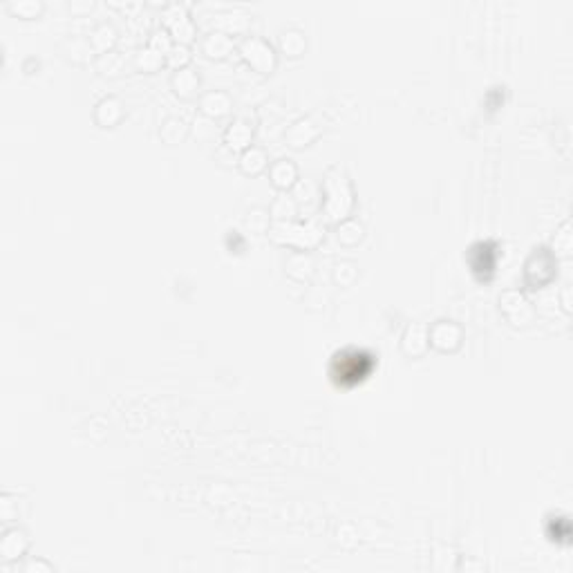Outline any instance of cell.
I'll list each match as a JSON object with an SVG mask.
<instances>
[{"label":"cell","instance_id":"1","mask_svg":"<svg viewBox=\"0 0 573 573\" xmlns=\"http://www.w3.org/2000/svg\"><path fill=\"white\" fill-rule=\"evenodd\" d=\"M374 358L363 349H343L332 361V376L343 385H354L370 374Z\"/></svg>","mask_w":573,"mask_h":573},{"label":"cell","instance_id":"2","mask_svg":"<svg viewBox=\"0 0 573 573\" xmlns=\"http://www.w3.org/2000/svg\"><path fill=\"white\" fill-rule=\"evenodd\" d=\"M352 206V191L341 170H332L325 179V211L329 218L341 220Z\"/></svg>","mask_w":573,"mask_h":573},{"label":"cell","instance_id":"3","mask_svg":"<svg viewBox=\"0 0 573 573\" xmlns=\"http://www.w3.org/2000/svg\"><path fill=\"white\" fill-rule=\"evenodd\" d=\"M320 238V231L314 224H280L276 227V240L289 242V245H298V247H312L316 245Z\"/></svg>","mask_w":573,"mask_h":573},{"label":"cell","instance_id":"4","mask_svg":"<svg viewBox=\"0 0 573 573\" xmlns=\"http://www.w3.org/2000/svg\"><path fill=\"white\" fill-rule=\"evenodd\" d=\"M527 278L531 285L542 287L553 278V260L545 249H538L527 265Z\"/></svg>","mask_w":573,"mask_h":573},{"label":"cell","instance_id":"5","mask_svg":"<svg viewBox=\"0 0 573 573\" xmlns=\"http://www.w3.org/2000/svg\"><path fill=\"white\" fill-rule=\"evenodd\" d=\"M242 52L249 58V63L262 72L271 70V65H274V50L265 41H260V38H249L245 47H242Z\"/></svg>","mask_w":573,"mask_h":573},{"label":"cell","instance_id":"6","mask_svg":"<svg viewBox=\"0 0 573 573\" xmlns=\"http://www.w3.org/2000/svg\"><path fill=\"white\" fill-rule=\"evenodd\" d=\"M29 542H27V536L21 531V529H12L5 533L3 542H0V553H3V560L9 562V560H16L21 558L23 553L27 551Z\"/></svg>","mask_w":573,"mask_h":573},{"label":"cell","instance_id":"7","mask_svg":"<svg viewBox=\"0 0 573 573\" xmlns=\"http://www.w3.org/2000/svg\"><path fill=\"white\" fill-rule=\"evenodd\" d=\"M470 265L477 274H491L495 269V247L491 242H479L470 249Z\"/></svg>","mask_w":573,"mask_h":573},{"label":"cell","instance_id":"8","mask_svg":"<svg viewBox=\"0 0 573 573\" xmlns=\"http://www.w3.org/2000/svg\"><path fill=\"white\" fill-rule=\"evenodd\" d=\"M459 327L457 325H452V323H439V325H434L430 329V334L428 338L430 341L439 347V349H450L459 343Z\"/></svg>","mask_w":573,"mask_h":573},{"label":"cell","instance_id":"9","mask_svg":"<svg viewBox=\"0 0 573 573\" xmlns=\"http://www.w3.org/2000/svg\"><path fill=\"white\" fill-rule=\"evenodd\" d=\"M202 108L206 114H213V116H220V114H227L229 108H231V101L224 92H211L204 96L202 101Z\"/></svg>","mask_w":573,"mask_h":573},{"label":"cell","instance_id":"10","mask_svg":"<svg viewBox=\"0 0 573 573\" xmlns=\"http://www.w3.org/2000/svg\"><path fill=\"white\" fill-rule=\"evenodd\" d=\"M271 179H274V184H278L280 188L291 186L296 179V166L287 159L278 161L276 166H271Z\"/></svg>","mask_w":573,"mask_h":573},{"label":"cell","instance_id":"11","mask_svg":"<svg viewBox=\"0 0 573 573\" xmlns=\"http://www.w3.org/2000/svg\"><path fill=\"white\" fill-rule=\"evenodd\" d=\"M251 128L247 123H242V121H238V123H233L231 128H229V132H227V143L231 146V148H247V146L251 143Z\"/></svg>","mask_w":573,"mask_h":573},{"label":"cell","instance_id":"12","mask_svg":"<svg viewBox=\"0 0 573 573\" xmlns=\"http://www.w3.org/2000/svg\"><path fill=\"white\" fill-rule=\"evenodd\" d=\"M173 83H175V87H177V92L182 96H191L193 92L197 90L200 79H197V74H193L191 70H182V72L175 74Z\"/></svg>","mask_w":573,"mask_h":573},{"label":"cell","instance_id":"13","mask_svg":"<svg viewBox=\"0 0 573 573\" xmlns=\"http://www.w3.org/2000/svg\"><path fill=\"white\" fill-rule=\"evenodd\" d=\"M265 166H267V157L260 148H251V150H247L245 155H242V168H245V173L256 175Z\"/></svg>","mask_w":573,"mask_h":573},{"label":"cell","instance_id":"14","mask_svg":"<svg viewBox=\"0 0 573 573\" xmlns=\"http://www.w3.org/2000/svg\"><path fill=\"white\" fill-rule=\"evenodd\" d=\"M274 215H276V218H280V220L296 215V202L291 200V197L280 195V197H278V202L274 204Z\"/></svg>","mask_w":573,"mask_h":573},{"label":"cell","instance_id":"15","mask_svg":"<svg viewBox=\"0 0 573 573\" xmlns=\"http://www.w3.org/2000/svg\"><path fill=\"white\" fill-rule=\"evenodd\" d=\"M204 47H206L209 56H224V52L229 50V41L222 34H213Z\"/></svg>","mask_w":573,"mask_h":573},{"label":"cell","instance_id":"16","mask_svg":"<svg viewBox=\"0 0 573 573\" xmlns=\"http://www.w3.org/2000/svg\"><path fill=\"white\" fill-rule=\"evenodd\" d=\"M36 571H43V573H52V567L47 565L43 560H29L25 565V573H36Z\"/></svg>","mask_w":573,"mask_h":573}]
</instances>
